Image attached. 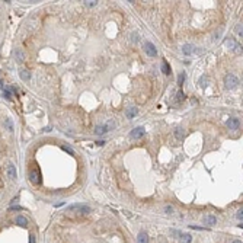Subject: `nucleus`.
<instances>
[{
    "instance_id": "nucleus-4",
    "label": "nucleus",
    "mask_w": 243,
    "mask_h": 243,
    "mask_svg": "<svg viewBox=\"0 0 243 243\" xmlns=\"http://www.w3.org/2000/svg\"><path fill=\"white\" fill-rule=\"evenodd\" d=\"M29 181H31L32 184H35V185L41 184V173H39L38 167H34V169L29 172Z\"/></svg>"
},
{
    "instance_id": "nucleus-7",
    "label": "nucleus",
    "mask_w": 243,
    "mask_h": 243,
    "mask_svg": "<svg viewBox=\"0 0 243 243\" xmlns=\"http://www.w3.org/2000/svg\"><path fill=\"white\" fill-rule=\"evenodd\" d=\"M227 127H229L230 130H237V128H240V119L236 118V117L229 118V119H227Z\"/></svg>"
},
{
    "instance_id": "nucleus-31",
    "label": "nucleus",
    "mask_w": 243,
    "mask_h": 243,
    "mask_svg": "<svg viewBox=\"0 0 243 243\" xmlns=\"http://www.w3.org/2000/svg\"><path fill=\"white\" fill-rule=\"evenodd\" d=\"M29 243H35V236H34V234L29 236Z\"/></svg>"
},
{
    "instance_id": "nucleus-26",
    "label": "nucleus",
    "mask_w": 243,
    "mask_h": 243,
    "mask_svg": "<svg viewBox=\"0 0 243 243\" xmlns=\"http://www.w3.org/2000/svg\"><path fill=\"white\" fill-rule=\"evenodd\" d=\"M165 211H166V214H172V213H173V207L166 205V207H165Z\"/></svg>"
},
{
    "instance_id": "nucleus-6",
    "label": "nucleus",
    "mask_w": 243,
    "mask_h": 243,
    "mask_svg": "<svg viewBox=\"0 0 243 243\" xmlns=\"http://www.w3.org/2000/svg\"><path fill=\"white\" fill-rule=\"evenodd\" d=\"M144 134H146L144 127H136L134 130L130 132V137H131V138H140V137H143Z\"/></svg>"
},
{
    "instance_id": "nucleus-27",
    "label": "nucleus",
    "mask_w": 243,
    "mask_h": 243,
    "mask_svg": "<svg viewBox=\"0 0 243 243\" xmlns=\"http://www.w3.org/2000/svg\"><path fill=\"white\" fill-rule=\"evenodd\" d=\"M9 210H10V211H22L24 208L19 207V205H16V207H9Z\"/></svg>"
},
{
    "instance_id": "nucleus-35",
    "label": "nucleus",
    "mask_w": 243,
    "mask_h": 243,
    "mask_svg": "<svg viewBox=\"0 0 243 243\" xmlns=\"http://www.w3.org/2000/svg\"><path fill=\"white\" fill-rule=\"evenodd\" d=\"M233 243H242V240H234Z\"/></svg>"
},
{
    "instance_id": "nucleus-33",
    "label": "nucleus",
    "mask_w": 243,
    "mask_h": 243,
    "mask_svg": "<svg viewBox=\"0 0 243 243\" xmlns=\"http://www.w3.org/2000/svg\"><path fill=\"white\" fill-rule=\"evenodd\" d=\"M96 144H98V146H103V144H105V141H103V140H101V141H96Z\"/></svg>"
},
{
    "instance_id": "nucleus-21",
    "label": "nucleus",
    "mask_w": 243,
    "mask_h": 243,
    "mask_svg": "<svg viewBox=\"0 0 243 243\" xmlns=\"http://www.w3.org/2000/svg\"><path fill=\"white\" fill-rule=\"evenodd\" d=\"M226 45H227V47H230V48H233V50H236V48H237L236 42H234L233 39H227V41H226Z\"/></svg>"
},
{
    "instance_id": "nucleus-16",
    "label": "nucleus",
    "mask_w": 243,
    "mask_h": 243,
    "mask_svg": "<svg viewBox=\"0 0 243 243\" xmlns=\"http://www.w3.org/2000/svg\"><path fill=\"white\" fill-rule=\"evenodd\" d=\"M15 58L18 60V63H22L25 60V55H24V53H22V50H16L15 51Z\"/></svg>"
},
{
    "instance_id": "nucleus-24",
    "label": "nucleus",
    "mask_w": 243,
    "mask_h": 243,
    "mask_svg": "<svg viewBox=\"0 0 243 243\" xmlns=\"http://www.w3.org/2000/svg\"><path fill=\"white\" fill-rule=\"evenodd\" d=\"M83 3H84L87 7H93V6H96L98 2H96V0H92V2H83Z\"/></svg>"
},
{
    "instance_id": "nucleus-18",
    "label": "nucleus",
    "mask_w": 243,
    "mask_h": 243,
    "mask_svg": "<svg viewBox=\"0 0 243 243\" xmlns=\"http://www.w3.org/2000/svg\"><path fill=\"white\" fill-rule=\"evenodd\" d=\"M5 127L7 128V131H10V132H13V130H15V127H13V121L10 119V118H6L5 119Z\"/></svg>"
},
{
    "instance_id": "nucleus-22",
    "label": "nucleus",
    "mask_w": 243,
    "mask_h": 243,
    "mask_svg": "<svg viewBox=\"0 0 243 243\" xmlns=\"http://www.w3.org/2000/svg\"><path fill=\"white\" fill-rule=\"evenodd\" d=\"M185 101V93L182 90H178V98H176V102H182Z\"/></svg>"
},
{
    "instance_id": "nucleus-17",
    "label": "nucleus",
    "mask_w": 243,
    "mask_h": 243,
    "mask_svg": "<svg viewBox=\"0 0 243 243\" xmlns=\"http://www.w3.org/2000/svg\"><path fill=\"white\" fill-rule=\"evenodd\" d=\"M137 114H138V109H137V108H134V106L130 108L128 111H127V117H128V118H134Z\"/></svg>"
},
{
    "instance_id": "nucleus-14",
    "label": "nucleus",
    "mask_w": 243,
    "mask_h": 243,
    "mask_svg": "<svg viewBox=\"0 0 243 243\" xmlns=\"http://www.w3.org/2000/svg\"><path fill=\"white\" fill-rule=\"evenodd\" d=\"M137 242H138V243H148V236H147V233L141 232V233L138 234V237H137Z\"/></svg>"
},
{
    "instance_id": "nucleus-8",
    "label": "nucleus",
    "mask_w": 243,
    "mask_h": 243,
    "mask_svg": "<svg viewBox=\"0 0 243 243\" xmlns=\"http://www.w3.org/2000/svg\"><path fill=\"white\" fill-rule=\"evenodd\" d=\"M204 224H208V226H214L215 223H217V217L215 215H213V214H208V215H205L204 217Z\"/></svg>"
},
{
    "instance_id": "nucleus-2",
    "label": "nucleus",
    "mask_w": 243,
    "mask_h": 243,
    "mask_svg": "<svg viewBox=\"0 0 243 243\" xmlns=\"http://www.w3.org/2000/svg\"><path fill=\"white\" fill-rule=\"evenodd\" d=\"M224 84H226L227 89H234V87L239 84V79L234 74H227L224 77Z\"/></svg>"
},
{
    "instance_id": "nucleus-20",
    "label": "nucleus",
    "mask_w": 243,
    "mask_h": 243,
    "mask_svg": "<svg viewBox=\"0 0 243 243\" xmlns=\"http://www.w3.org/2000/svg\"><path fill=\"white\" fill-rule=\"evenodd\" d=\"M185 77H186V74H185L184 72H182V73L178 76V84H179V86H182V84H184V82H185Z\"/></svg>"
},
{
    "instance_id": "nucleus-10",
    "label": "nucleus",
    "mask_w": 243,
    "mask_h": 243,
    "mask_svg": "<svg viewBox=\"0 0 243 243\" xmlns=\"http://www.w3.org/2000/svg\"><path fill=\"white\" fill-rule=\"evenodd\" d=\"M175 137L178 138V140H182V138L185 137V130H184L182 127H176V128H175Z\"/></svg>"
},
{
    "instance_id": "nucleus-13",
    "label": "nucleus",
    "mask_w": 243,
    "mask_h": 243,
    "mask_svg": "<svg viewBox=\"0 0 243 243\" xmlns=\"http://www.w3.org/2000/svg\"><path fill=\"white\" fill-rule=\"evenodd\" d=\"M182 53H184L185 55H191V54L194 53V47L191 45V44H185V45L182 47Z\"/></svg>"
},
{
    "instance_id": "nucleus-29",
    "label": "nucleus",
    "mask_w": 243,
    "mask_h": 243,
    "mask_svg": "<svg viewBox=\"0 0 243 243\" xmlns=\"http://www.w3.org/2000/svg\"><path fill=\"white\" fill-rule=\"evenodd\" d=\"M236 32L240 35V38H242V24L240 25H236Z\"/></svg>"
},
{
    "instance_id": "nucleus-1",
    "label": "nucleus",
    "mask_w": 243,
    "mask_h": 243,
    "mask_svg": "<svg viewBox=\"0 0 243 243\" xmlns=\"http://www.w3.org/2000/svg\"><path fill=\"white\" fill-rule=\"evenodd\" d=\"M65 210L67 211H77L79 214H89L92 211V208L89 205H86V204H72Z\"/></svg>"
},
{
    "instance_id": "nucleus-23",
    "label": "nucleus",
    "mask_w": 243,
    "mask_h": 243,
    "mask_svg": "<svg viewBox=\"0 0 243 243\" xmlns=\"http://www.w3.org/2000/svg\"><path fill=\"white\" fill-rule=\"evenodd\" d=\"M207 82H208V79H207L205 76H203V77L200 79V86H201V87H207Z\"/></svg>"
},
{
    "instance_id": "nucleus-11",
    "label": "nucleus",
    "mask_w": 243,
    "mask_h": 243,
    "mask_svg": "<svg viewBox=\"0 0 243 243\" xmlns=\"http://www.w3.org/2000/svg\"><path fill=\"white\" fill-rule=\"evenodd\" d=\"M6 172H7V176H9V178L10 179H16V169H15V166L13 165H9L7 166V169H6Z\"/></svg>"
},
{
    "instance_id": "nucleus-15",
    "label": "nucleus",
    "mask_w": 243,
    "mask_h": 243,
    "mask_svg": "<svg viewBox=\"0 0 243 243\" xmlns=\"http://www.w3.org/2000/svg\"><path fill=\"white\" fill-rule=\"evenodd\" d=\"M19 76H20V79H22V80H25V82L31 80V73H29L28 70H22V72L19 73Z\"/></svg>"
},
{
    "instance_id": "nucleus-3",
    "label": "nucleus",
    "mask_w": 243,
    "mask_h": 243,
    "mask_svg": "<svg viewBox=\"0 0 243 243\" xmlns=\"http://www.w3.org/2000/svg\"><path fill=\"white\" fill-rule=\"evenodd\" d=\"M114 127H115V124H114L112 121H109V122H108V124H105V125H98V127L95 128V132H96L98 136H101V134H105V132L111 131Z\"/></svg>"
},
{
    "instance_id": "nucleus-5",
    "label": "nucleus",
    "mask_w": 243,
    "mask_h": 243,
    "mask_svg": "<svg viewBox=\"0 0 243 243\" xmlns=\"http://www.w3.org/2000/svg\"><path fill=\"white\" fill-rule=\"evenodd\" d=\"M144 50H146V54H147V55H150V57H156V55H157V50H156V47H154L150 41H147V42L144 44Z\"/></svg>"
},
{
    "instance_id": "nucleus-9",
    "label": "nucleus",
    "mask_w": 243,
    "mask_h": 243,
    "mask_svg": "<svg viewBox=\"0 0 243 243\" xmlns=\"http://www.w3.org/2000/svg\"><path fill=\"white\" fill-rule=\"evenodd\" d=\"M15 223H16L18 226H20V227H26V226H28V220H26L24 215H18L16 220H15Z\"/></svg>"
},
{
    "instance_id": "nucleus-34",
    "label": "nucleus",
    "mask_w": 243,
    "mask_h": 243,
    "mask_svg": "<svg viewBox=\"0 0 243 243\" xmlns=\"http://www.w3.org/2000/svg\"><path fill=\"white\" fill-rule=\"evenodd\" d=\"M44 131H45V132H50V131H51V127H47V128L44 130Z\"/></svg>"
},
{
    "instance_id": "nucleus-30",
    "label": "nucleus",
    "mask_w": 243,
    "mask_h": 243,
    "mask_svg": "<svg viewBox=\"0 0 243 243\" xmlns=\"http://www.w3.org/2000/svg\"><path fill=\"white\" fill-rule=\"evenodd\" d=\"M3 95H5V98H6V99H10V98H12L10 90H5V93H3Z\"/></svg>"
},
{
    "instance_id": "nucleus-32",
    "label": "nucleus",
    "mask_w": 243,
    "mask_h": 243,
    "mask_svg": "<svg viewBox=\"0 0 243 243\" xmlns=\"http://www.w3.org/2000/svg\"><path fill=\"white\" fill-rule=\"evenodd\" d=\"M132 41H138V35H136V34H132Z\"/></svg>"
},
{
    "instance_id": "nucleus-28",
    "label": "nucleus",
    "mask_w": 243,
    "mask_h": 243,
    "mask_svg": "<svg viewBox=\"0 0 243 243\" xmlns=\"http://www.w3.org/2000/svg\"><path fill=\"white\" fill-rule=\"evenodd\" d=\"M236 217H237V218L240 220V221H242V217H243V210H242V208H240V210L237 211V214H236Z\"/></svg>"
},
{
    "instance_id": "nucleus-25",
    "label": "nucleus",
    "mask_w": 243,
    "mask_h": 243,
    "mask_svg": "<svg viewBox=\"0 0 243 243\" xmlns=\"http://www.w3.org/2000/svg\"><path fill=\"white\" fill-rule=\"evenodd\" d=\"M61 148H63V150H64V151H67V153H69V154H74V151H73V150H72V148H70V147H67V146H63V147H61Z\"/></svg>"
},
{
    "instance_id": "nucleus-12",
    "label": "nucleus",
    "mask_w": 243,
    "mask_h": 243,
    "mask_svg": "<svg viewBox=\"0 0 243 243\" xmlns=\"http://www.w3.org/2000/svg\"><path fill=\"white\" fill-rule=\"evenodd\" d=\"M160 69H162L163 74H166V76H169V74H170V67H169V64H167V61H166V60H163V61H162Z\"/></svg>"
},
{
    "instance_id": "nucleus-19",
    "label": "nucleus",
    "mask_w": 243,
    "mask_h": 243,
    "mask_svg": "<svg viewBox=\"0 0 243 243\" xmlns=\"http://www.w3.org/2000/svg\"><path fill=\"white\" fill-rule=\"evenodd\" d=\"M191 240H192L191 234H188V233L181 234V242H182V243H191Z\"/></svg>"
}]
</instances>
